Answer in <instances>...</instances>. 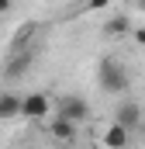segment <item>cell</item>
Instances as JSON below:
<instances>
[{
	"instance_id": "4fadbf2b",
	"label": "cell",
	"mask_w": 145,
	"mask_h": 149,
	"mask_svg": "<svg viewBox=\"0 0 145 149\" xmlns=\"http://www.w3.org/2000/svg\"><path fill=\"white\" fill-rule=\"evenodd\" d=\"M135 3H138V7H145V0H135Z\"/></svg>"
},
{
	"instance_id": "ba28073f",
	"label": "cell",
	"mask_w": 145,
	"mask_h": 149,
	"mask_svg": "<svg viewBox=\"0 0 145 149\" xmlns=\"http://www.w3.org/2000/svg\"><path fill=\"white\" fill-rule=\"evenodd\" d=\"M28 63H31V52H21V56H14L10 63H7V76L14 80V76H21L24 70H28Z\"/></svg>"
},
{
	"instance_id": "7a4b0ae2",
	"label": "cell",
	"mask_w": 145,
	"mask_h": 149,
	"mask_svg": "<svg viewBox=\"0 0 145 149\" xmlns=\"http://www.w3.org/2000/svg\"><path fill=\"white\" fill-rule=\"evenodd\" d=\"M48 111H52V101H48L45 94H24L21 118H28V121H41V118H48Z\"/></svg>"
},
{
	"instance_id": "6da1fadb",
	"label": "cell",
	"mask_w": 145,
	"mask_h": 149,
	"mask_svg": "<svg viewBox=\"0 0 145 149\" xmlns=\"http://www.w3.org/2000/svg\"><path fill=\"white\" fill-rule=\"evenodd\" d=\"M97 80H100V90H107V94H124L131 87V76L117 59H100L97 63Z\"/></svg>"
},
{
	"instance_id": "9c48e42d",
	"label": "cell",
	"mask_w": 145,
	"mask_h": 149,
	"mask_svg": "<svg viewBox=\"0 0 145 149\" xmlns=\"http://www.w3.org/2000/svg\"><path fill=\"white\" fill-rule=\"evenodd\" d=\"M104 31H107V35H128V31H131V24H128V17H124V14H117V17H110V21H107V28H104Z\"/></svg>"
},
{
	"instance_id": "8fae6325",
	"label": "cell",
	"mask_w": 145,
	"mask_h": 149,
	"mask_svg": "<svg viewBox=\"0 0 145 149\" xmlns=\"http://www.w3.org/2000/svg\"><path fill=\"white\" fill-rule=\"evenodd\" d=\"M135 42H138V45H145V28H142V31H135Z\"/></svg>"
},
{
	"instance_id": "5b68a950",
	"label": "cell",
	"mask_w": 145,
	"mask_h": 149,
	"mask_svg": "<svg viewBox=\"0 0 145 149\" xmlns=\"http://www.w3.org/2000/svg\"><path fill=\"white\" fill-rule=\"evenodd\" d=\"M21 104H24V97H17L14 90H0V121L21 118Z\"/></svg>"
},
{
	"instance_id": "3957f363",
	"label": "cell",
	"mask_w": 145,
	"mask_h": 149,
	"mask_svg": "<svg viewBox=\"0 0 145 149\" xmlns=\"http://www.w3.org/2000/svg\"><path fill=\"white\" fill-rule=\"evenodd\" d=\"M59 114L62 118H72V121H86L90 118V104L79 94H66V97H59Z\"/></svg>"
},
{
	"instance_id": "277c9868",
	"label": "cell",
	"mask_w": 145,
	"mask_h": 149,
	"mask_svg": "<svg viewBox=\"0 0 145 149\" xmlns=\"http://www.w3.org/2000/svg\"><path fill=\"white\" fill-rule=\"evenodd\" d=\"M76 125H79V121H72V118H62V114H55V118L48 121V135H52L55 142H76Z\"/></svg>"
},
{
	"instance_id": "8992f818",
	"label": "cell",
	"mask_w": 145,
	"mask_h": 149,
	"mask_svg": "<svg viewBox=\"0 0 145 149\" xmlns=\"http://www.w3.org/2000/svg\"><path fill=\"white\" fill-rule=\"evenodd\" d=\"M128 139H131V128H128V125H121V121H114L107 132L100 135V142H104V146H128Z\"/></svg>"
},
{
	"instance_id": "30bf717a",
	"label": "cell",
	"mask_w": 145,
	"mask_h": 149,
	"mask_svg": "<svg viewBox=\"0 0 145 149\" xmlns=\"http://www.w3.org/2000/svg\"><path fill=\"white\" fill-rule=\"evenodd\" d=\"M107 3H110V0H86V7H90V10H104Z\"/></svg>"
},
{
	"instance_id": "52a82bcc",
	"label": "cell",
	"mask_w": 145,
	"mask_h": 149,
	"mask_svg": "<svg viewBox=\"0 0 145 149\" xmlns=\"http://www.w3.org/2000/svg\"><path fill=\"white\" fill-rule=\"evenodd\" d=\"M114 121H121V125H128V128H135V125L142 121V108H138L135 101H124V104L117 108V114H114Z\"/></svg>"
},
{
	"instance_id": "7c38bea8",
	"label": "cell",
	"mask_w": 145,
	"mask_h": 149,
	"mask_svg": "<svg viewBox=\"0 0 145 149\" xmlns=\"http://www.w3.org/2000/svg\"><path fill=\"white\" fill-rule=\"evenodd\" d=\"M10 10V0H0V14H7Z\"/></svg>"
}]
</instances>
